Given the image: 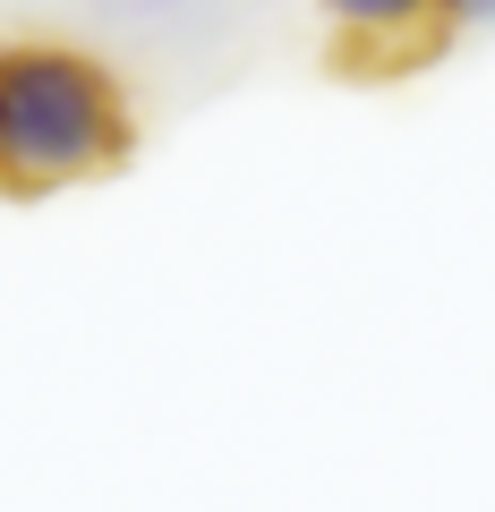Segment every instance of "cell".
<instances>
[{
	"instance_id": "1",
	"label": "cell",
	"mask_w": 495,
	"mask_h": 512,
	"mask_svg": "<svg viewBox=\"0 0 495 512\" xmlns=\"http://www.w3.org/2000/svg\"><path fill=\"white\" fill-rule=\"evenodd\" d=\"M129 146H137V111L111 60L60 35L0 43V188L9 197L86 188L129 163Z\"/></svg>"
},
{
	"instance_id": "3",
	"label": "cell",
	"mask_w": 495,
	"mask_h": 512,
	"mask_svg": "<svg viewBox=\"0 0 495 512\" xmlns=\"http://www.w3.org/2000/svg\"><path fill=\"white\" fill-rule=\"evenodd\" d=\"M94 18H111V26H171V18H188V9H205V0H86Z\"/></svg>"
},
{
	"instance_id": "4",
	"label": "cell",
	"mask_w": 495,
	"mask_h": 512,
	"mask_svg": "<svg viewBox=\"0 0 495 512\" xmlns=\"http://www.w3.org/2000/svg\"><path fill=\"white\" fill-rule=\"evenodd\" d=\"M444 9H453V26H478V35L495 26V0H444Z\"/></svg>"
},
{
	"instance_id": "2",
	"label": "cell",
	"mask_w": 495,
	"mask_h": 512,
	"mask_svg": "<svg viewBox=\"0 0 495 512\" xmlns=\"http://www.w3.org/2000/svg\"><path fill=\"white\" fill-rule=\"evenodd\" d=\"M316 18H325L333 52L350 69H419V60L444 52L453 35V9L444 0H316Z\"/></svg>"
}]
</instances>
